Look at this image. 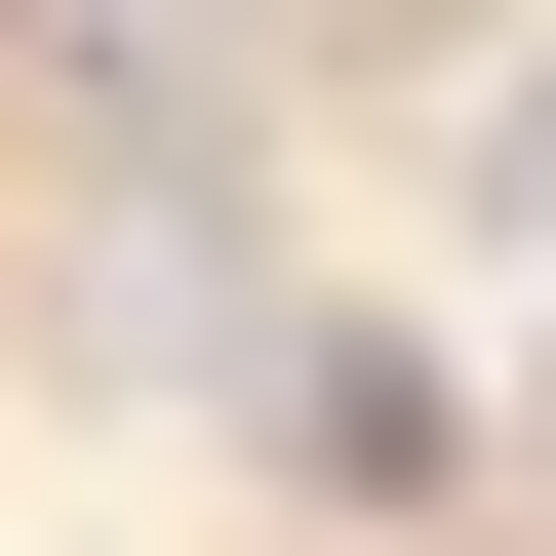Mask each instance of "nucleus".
Returning <instances> with one entry per match:
<instances>
[{
	"label": "nucleus",
	"mask_w": 556,
	"mask_h": 556,
	"mask_svg": "<svg viewBox=\"0 0 556 556\" xmlns=\"http://www.w3.org/2000/svg\"><path fill=\"white\" fill-rule=\"evenodd\" d=\"M239 438L318 477V517H438V438H477V397L397 358V318H278V358H239Z\"/></svg>",
	"instance_id": "obj_1"
},
{
	"label": "nucleus",
	"mask_w": 556,
	"mask_h": 556,
	"mask_svg": "<svg viewBox=\"0 0 556 556\" xmlns=\"http://www.w3.org/2000/svg\"><path fill=\"white\" fill-rule=\"evenodd\" d=\"M477 239H556V40H517V80H477Z\"/></svg>",
	"instance_id": "obj_2"
}]
</instances>
